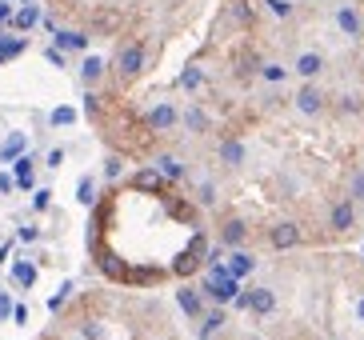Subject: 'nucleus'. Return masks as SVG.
<instances>
[{
    "instance_id": "nucleus-33",
    "label": "nucleus",
    "mask_w": 364,
    "mask_h": 340,
    "mask_svg": "<svg viewBox=\"0 0 364 340\" xmlns=\"http://www.w3.org/2000/svg\"><path fill=\"white\" fill-rule=\"evenodd\" d=\"M352 201H364V172H356V181H352Z\"/></svg>"
},
{
    "instance_id": "nucleus-40",
    "label": "nucleus",
    "mask_w": 364,
    "mask_h": 340,
    "mask_svg": "<svg viewBox=\"0 0 364 340\" xmlns=\"http://www.w3.org/2000/svg\"><path fill=\"white\" fill-rule=\"evenodd\" d=\"M36 236H41V232H36L32 225H24V228H21V240H36Z\"/></svg>"
},
{
    "instance_id": "nucleus-41",
    "label": "nucleus",
    "mask_w": 364,
    "mask_h": 340,
    "mask_svg": "<svg viewBox=\"0 0 364 340\" xmlns=\"http://www.w3.org/2000/svg\"><path fill=\"white\" fill-rule=\"evenodd\" d=\"M201 201H205V204L216 201V196H212V184H201Z\"/></svg>"
},
{
    "instance_id": "nucleus-7",
    "label": "nucleus",
    "mask_w": 364,
    "mask_h": 340,
    "mask_svg": "<svg viewBox=\"0 0 364 340\" xmlns=\"http://www.w3.org/2000/svg\"><path fill=\"white\" fill-rule=\"evenodd\" d=\"M352 225H356V204L352 201H337L332 204V212H328V228H332V232H348Z\"/></svg>"
},
{
    "instance_id": "nucleus-1",
    "label": "nucleus",
    "mask_w": 364,
    "mask_h": 340,
    "mask_svg": "<svg viewBox=\"0 0 364 340\" xmlns=\"http://www.w3.org/2000/svg\"><path fill=\"white\" fill-rule=\"evenodd\" d=\"M205 293L216 300V304H228V300H236L240 296V280H232L225 272V264L216 260L212 269H208V280H205Z\"/></svg>"
},
{
    "instance_id": "nucleus-37",
    "label": "nucleus",
    "mask_w": 364,
    "mask_h": 340,
    "mask_svg": "<svg viewBox=\"0 0 364 340\" xmlns=\"http://www.w3.org/2000/svg\"><path fill=\"white\" fill-rule=\"evenodd\" d=\"M12 188H16V181H12L8 172H0V192H12Z\"/></svg>"
},
{
    "instance_id": "nucleus-26",
    "label": "nucleus",
    "mask_w": 364,
    "mask_h": 340,
    "mask_svg": "<svg viewBox=\"0 0 364 340\" xmlns=\"http://www.w3.org/2000/svg\"><path fill=\"white\" fill-rule=\"evenodd\" d=\"M260 76H264L269 84H280V80L288 76V68H280V65H264V68H260Z\"/></svg>"
},
{
    "instance_id": "nucleus-27",
    "label": "nucleus",
    "mask_w": 364,
    "mask_h": 340,
    "mask_svg": "<svg viewBox=\"0 0 364 340\" xmlns=\"http://www.w3.org/2000/svg\"><path fill=\"white\" fill-rule=\"evenodd\" d=\"M264 4H269V12L280 16V21H284V16H293V0H264Z\"/></svg>"
},
{
    "instance_id": "nucleus-22",
    "label": "nucleus",
    "mask_w": 364,
    "mask_h": 340,
    "mask_svg": "<svg viewBox=\"0 0 364 340\" xmlns=\"http://www.w3.org/2000/svg\"><path fill=\"white\" fill-rule=\"evenodd\" d=\"M220 328H225V313H220V308H212V313L205 317V324H201V340H208L212 332H220Z\"/></svg>"
},
{
    "instance_id": "nucleus-15",
    "label": "nucleus",
    "mask_w": 364,
    "mask_h": 340,
    "mask_svg": "<svg viewBox=\"0 0 364 340\" xmlns=\"http://www.w3.org/2000/svg\"><path fill=\"white\" fill-rule=\"evenodd\" d=\"M244 236H249V228H244V220H228V225H225V232H220L225 249H240V245H244Z\"/></svg>"
},
{
    "instance_id": "nucleus-9",
    "label": "nucleus",
    "mask_w": 364,
    "mask_h": 340,
    "mask_svg": "<svg viewBox=\"0 0 364 340\" xmlns=\"http://www.w3.org/2000/svg\"><path fill=\"white\" fill-rule=\"evenodd\" d=\"M256 269V260H252L249 252H228V260H225V272L232 276V280H244L249 272Z\"/></svg>"
},
{
    "instance_id": "nucleus-34",
    "label": "nucleus",
    "mask_w": 364,
    "mask_h": 340,
    "mask_svg": "<svg viewBox=\"0 0 364 340\" xmlns=\"http://www.w3.org/2000/svg\"><path fill=\"white\" fill-rule=\"evenodd\" d=\"M45 56H48V60H52V65H56V68L65 65V52H60V48H48Z\"/></svg>"
},
{
    "instance_id": "nucleus-35",
    "label": "nucleus",
    "mask_w": 364,
    "mask_h": 340,
    "mask_svg": "<svg viewBox=\"0 0 364 340\" xmlns=\"http://www.w3.org/2000/svg\"><path fill=\"white\" fill-rule=\"evenodd\" d=\"M48 196H52V192H48V188H41V192H36V201H32V208H48Z\"/></svg>"
},
{
    "instance_id": "nucleus-25",
    "label": "nucleus",
    "mask_w": 364,
    "mask_h": 340,
    "mask_svg": "<svg viewBox=\"0 0 364 340\" xmlns=\"http://www.w3.org/2000/svg\"><path fill=\"white\" fill-rule=\"evenodd\" d=\"M52 124H56V128H65V124H76V109H69V104H60V109L52 113Z\"/></svg>"
},
{
    "instance_id": "nucleus-32",
    "label": "nucleus",
    "mask_w": 364,
    "mask_h": 340,
    "mask_svg": "<svg viewBox=\"0 0 364 340\" xmlns=\"http://www.w3.org/2000/svg\"><path fill=\"white\" fill-rule=\"evenodd\" d=\"M12 12H16V4H12V0H0V24L12 21Z\"/></svg>"
},
{
    "instance_id": "nucleus-16",
    "label": "nucleus",
    "mask_w": 364,
    "mask_h": 340,
    "mask_svg": "<svg viewBox=\"0 0 364 340\" xmlns=\"http://www.w3.org/2000/svg\"><path fill=\"white\" fill-rule=\"evenodd\" d=\"M24 148H28V136H24V133H8L4 148H0V160H16V157H24Z\"/></svg>"
},
{
    "instance_id": "nucleus-10",
    "label": "nucleus",
    "mask_w": 364,
    "mask_h": 340,
    "mask_svg": "<svg viewBox=\"0 0 364 340\" xmlns=\"http://www.w3.org/2000/svg\"><path fill=\"white\" fill-rule=\"evenodd\" d=\"M56 48L60 52H84L89 48V36L76 32V28H56Z\"/></svg>"
},
{
    "instance_id": "nucleus-36",
    "label": "nucleus",
    "mask_w": 364,
    "mask_h": 340,
    "mask_svg": "<svg viewBox=\"0 0 364 340\" xmlns=\"http://www.w3.org/2000/svg\"><path fill=\"white\" fill-rule=\"evenodd\" d=\"M60 160H65V152H60V148H52V152H48V168H60Z\"/></svg>"
},
{
    "instance_id": "nucleus-43",
    "label": "nucleus",
    "mask_w": 364,
    "mask_h": 340,
    "mask_svg": "<svg viewBox=\"0 0 364 340\" xmlns=\"http://www.w3.org/2000/svg\"><path fill=\"white\" fill-rule=\"evenodd\" d=\"M21 4H24V0H21Z\"/></svg>"
},
{
    "instance_id": "nucleus-6",
    "label": "nucleus",
    "mask_w": 364,
    "mask_h": 340,
    "mask_svg": "<svg viewBox=\"0 0 364 340\" xmlns=\"http://www.w3.org/2000/svg\"><path fill=\"white\" fill-rule=\"evenodd\" d=\"M337 28H341L344 36H364V16L356 4H341L337 8Z\"/></svg>"
},
{
    "instance_id": "nucleus-23",
    "label": "nucleus",
    "mask_w": 364,
    "mask_h": 340,
    "mask_svg": "<svg viewBox=\"0 0 364 340\" xmlns=\"http://www.w3.org/2000/svg\"><path fill=\"white\" fill-rule=\"evenodd\" d=\"M32 164H36L32 157H16V184L21 188H32Z\"/></svg>"
},
{
    "instance_id": "nucleus-3",
    "label": "nucleus",
    "mask_w": 364,
    "mask_h": 340,
    "mask_svg": "<svg viewBox=\"0 0 364 340\" xmlns=\"http://www.w3.org/2000/svg\"><path fill=\"white\" fill-rule=\"evenodd\" d=\"M140 68H144V45L133 41V45L120 48V56H116V72H120L124 80H133V76H140Z\"/></svg>"
},
{
    "instance_id": "nucleus-20",
    "label": "nucleus",
    "mask_w": 364,
    "mask_h": 340,
    "mask_svg": "<svg viewBox=\"0 0 364 340\" xmlns=\"http://www.w3.org/2000/svg\"><path fill=\"white\" fill-rule=\"evenodd\" d=\"M100 76H104V60H100V56H84V65H80V80H84V84H96Z\"/></svg>"
},
{
    "instance_id": "nucleus-11",
    "label": "nucleus",
    "mask_w": 364,
    "mask_h": 340,
    "mask_svg": "<svg viewBox=\"0 0 364 340\" xmlns=\"http://www.w3.org/2000/svg\"><path fill=\"white\" fill-rule=\"evenodd\" d=\"M293 72H296V76H304V80H312V76L324 72V56H320V52H300Z\"/></svg>"
},
{
    "instance_id": "nucleus-42",
    "label": "nucleus",
    "mask_w": 364,
    "mask_h": 340,
    "mask_svg": "<svg viewBox=\"0 0 364 340\" xmlns=\"http://www.w3.org/2000/svg\"><path fill=\"white\" fill-rule=\"evenodd\" d=\"M356 320H361V324H364V296H361V300H356Z\"/></svg>"
},
{
    "instance_id": "nucleus-21",
    "label": "nucleus",
    "mask_w": 364,
    "mask_h": 340,
    "mask_svg": "<svg viewBox=\"0 0 364 340\" xmlns=\"http://www.w3.org/2000/svg\"><path fill=\"white\" fill-rule=\"evenodd\" d=\"M157 168H160V177H164V181H181V177H184V164L177 157H160Z\"/></svg>"
},
{
    "instance_id": "nucleus-2",
    "label": "nucleus",
    "mask_w": 364,
    "mask_h": 340,
    "mask_svg": "<svg viewBox=\"0 0 364 340\" xmlns=\"http://www.w3.org/2000/svg\"><path fill=\"white\" fill-rule=\"evenodd\" d=\"M236 308H249V313H256V317H269L276 308V293L273 288H249V293L236 296Z\"/></svg>"
},
{
    "instance_id": "nucleus-39",
    "label": "nucleus",
    "mask_w": 364,
    "mask_h": 340,
    "mask_svg": "<svg viewBox=\"0 0 364 340\" xmlns=\"http://www.w3.org/2000/svg\"><path fill=\"white\" fill-rule=\"evenodd\" d=\"M12 320H16V324H24V320H28V308H24V304H16V308H12Z\"/></svg>"
},
{
    "instance_id": "nucleus-29",
    "label": "nucleus",
    "mask_w": 364,
    "mask_h": 340,
    "mask_svg": "<svg viewBox=\"0 0 364 340\" xmlns=\"http://www.w3.org/2000/svg\"><path fill=\"white\" fill-rule=\"evenodd\" d=\"M120 168H124V160H120V157L104 160V177H109V181H116V177H120Z\"/></svg>"
},
{
    "instance_id": "nucleus-5",
    "label": "nucleus",
    "mask_w": 364,
    "mask_h": 340,
    "mask_svg": "<svg viewBox=\"0 0 364 340\" xmlns=\"http://www.w3.org/2000/svg\"><path fill=\"white\" fill-rule=\"evenodd\" d=\"M41 21H45L41 4H36V0H24L21 8L12 12V21H8V28H12V32H28V28H36Z\"/></svg>"
},
{
    "instance_id": "nucleus-30",
    "label": "nucleus",
    "mask_w": 364,
    "mask_h": 340,
    "mask_svg": "<svg viewBox=\"0 0 364 340\" xmlns=\"http://www.w3.org/2000/svg\"><path fill=\"white\" fill-rule=\"evenodd\" d=\"M92 192H96V181H92V177H84V181H80V201H84V204H92V201H96Z\"/></svg>"
},
{
    "instance_id": "nucleus-14",
    "label": "nucleus",
    "mask_w": 364,
    "mask_h": 340,
    "mask_svg": "<svg viewBox=\"0 0 364 340\" xmlns=\"http://www.w3.org/2000/svg\"><path fill=\"white\" fill-rule=\"evenodd\" d=\"M177 304L184 308V317H192V320L205 313V300H201V293H196V288H188V284L177 293Z\"/></svg>"
},
{
    "instance_id": "nucleus-18",
    "label": "nucleus",
    "mask_w": 364,
    "mask_h": 340,
    "mask_svg": "<svg viewBox=\"0 0 364 340\" xmlns=\"http://www.w3.org/2000/svg\"><path fill=\"white\" fill-rule=\"evenodd\" d=\"M133 188H144V192H160V188H164V177H160V168H144V172H137Z\"/></svg>"
},
{
    "instance_id": "nucleus-4",
    "label": "nucleus",
    "mask_w": 364,
    "mask_h": 340,
    "mask_svg": "<svg viewBox=\"0 0 364 340\" xmlns=\"http://www.w3.org/2000/svg\"><path fill=\"white\" fill-rule=\"evenodd\" d=\"M177 120H181V113H177L168 100L152 104V109H148V116H144V124H148L152 133H168V128H177Z\"/></svg>"
},
{
    "instance_id": "nucleus-28",
    "label": "nucleus",
    "mask_w": 364,
    "mask_h": 340,
    "mask_svg": "<svg viewBox=\"0 0 364 340\" xmlns=\"http://www.w3.org/2000/svg\"><path fill=\"white\" fill-rule=\"evenodd\" d=\"M201 80H205V72H201V68H188V72L181 76L184 89H201Z\"/></svg>"
},
{
    "instance_id": "nucleus-12",
    "label": "nucleus",
    "mask_w": 364,
    "mask_h": 340,
    "mask_svg": "<svg viewBox=\"0 0 364 340\" xmlns=\"http://www.w3.org/2000/svg\"><path fill=\"white\" fill-rule=\"evenodd\" d=\"M8 280H12L16 288H32V284H36V264H32V260H12Z\"/></svg>"
},
{
    "instance_id": "nucleus-31",
    "label": "nucleus",
    "mask_w": 364,
    "mask_h": 340,
    "mask_svg": "<svg viewBox=\"0 0 364 340\" xmlns=\"http://www.w3.org/2000/svg\"><path fill=\"white\" fill-rule=\"evenodd\" d=\"M12 308H16V304H12V293H0V320L12 317Z\"/></svg>"
},
{
    "instance_id": "nucleus-13",
    "label": "nucleus",
    "mask_w": 364,
    "mask_h": 340,
    "mask_svg": "<svg viewBox=\"0 0 364 340\" xmlns=\"http://www.w3.org/2000/svg\"><path fill=\"white\" fill-rule=\"evenodd\" d=\"M24 48H28V41H24L21 32H16V36H12V32H0V65H4V60H16Z\"/></svg>"
},
{
    "instance_id": "nucleus-19",
    "label": "nucleus",
    "mask_w": 364,
    "mask_h": 340,
    "mask_svg": "<svg viewBox=\"0 0 364 340\" xmlns=\"http://www.w3.org/2000/svg\"><path fill=\"white\" fill-rule=\"evenodd\" d=\"M220 160H225L228 168H236V164H244V144H240V140H232V136H228L225 144H220Z\"/></svg>"
},
{
    "instance_id": "nucleus-17",
    "label": "nucleus",
    "mask_w": 364,
    "mask_h": 340,
    "mask_svg": "<svg viewBox=\"0 0 364 340\" xmlns=\"http://www.w3.org/2000/svg\"><path fill=\"white\" fill-rule=\"evenodd\" d=\"M273 245L276 249H293V245H300V228L296 225H276L273 228Z\"/></svg>"
},
{
    "instance_id": "nucleus-24",
    "label": "nucleus",
    "mask_w": 364,
    "mask_h": 340,
    "mask_svg": "<svg viewBox=\"0 0 364 340\" xmlns=\"http://www.w3.org/2000/svg\"><path fill=\"white\" fill-rule=\"evenodd\" d=\"M184 124H188L192 133H205V128H208V116H205V109H188V113H184Z\"/></svg>"
},
{
    "instance_id": "nucleus-8",
    "label": "nucleus",
    "mask_w": 364,
    "mask_h": 340,
    "mask_svg": "<svg viewBox=\"0 0 364 340\" xmlns=\"http://www.w3.org/2000/svg\"><path fill=\"white\" fill-rule=\"evenodd\" d=\"M296 109L304 116H317V113H324V92L320 89H312V84H304V89L296 92Z\"/></svg>"
},
{
    "instance_id": "nucleus-38",
    "label": "nucleus",
    "mask_w": 364,
    "mask_h": 340,
    "mask_svg": "<svg viewBox=\"0 0 364 340\" xmlns=\"http://www.w3.org/2000/svg\"><path fill=\"white\" fill-rule=\"evenodd\" d=\"M84 340H100V324H84Z\"/></svg>"
}]
</instances>
